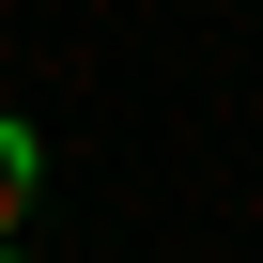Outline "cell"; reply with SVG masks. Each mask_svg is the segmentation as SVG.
Returning <instances> with one entry per match:
<instances>
[{"instance_id": "obj_1", "label": "cell", "mask_w": 263, "mask_h": 263, "mask_svg": "<svg viewBox=\"0 0 263 263\" xmlns=\"http://www.w3.org/2000/svg\"><path fill=\"white\" fill-rule=\"evenodd\" d=\"M31 186H47V140H31V124H16V108H0V248H16V232H31Z\"/></svg>"}]
</instances>
